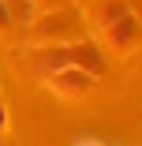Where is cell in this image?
I'll return each mask as SVG.
<instances>
[{"instance_id":"1","label":"cell","mask_w":142,"mask_h":146,"mask_svg":"<svg viewBox=\"0 0 142 146\" xmlns=\"http://www.w3.org/2000/svg\"><path fill=\"white\" fill-rule=\"evenodd\" d=\"M94 23L105 34V41L112 45V52H120V56H127L142 41V19L124 4V0H101L94 8Z\"/></svg>"},{"instance_id":"6","label":"cell","mask_w":142,"mask_h":146,"mask_svg":"<svg viewBox=\"0 0 142 146\" xmlns=\"http://www.w3.org/2000/svg\"><path fill=\"white\" fill-rule=\"evenodd\" d=\"M34 4H45V8H49V4H60V0H34Z\"/></svg>"},{"instance_id":"2","label":"cell","mask_w":142,"mask_h":146,"mask_svg":"<svg viewBox=\"0 0 142 146\" xmlns=\"http://www.w3.org/2000/svg\"><path fill=\"white\" fill-rule=\"evenodd\" d=\"M34 41H52V45H71V41H82V26L71 11H49L41 19H34Z\"/></svg>"},{"instance_id":"5","label":"cell","mask_w":142,"mask_h":146,"mask_svg":"<svg viewBox=\"0 0 142 146\" xmlns=\"http://www.w3.org/2000/svg\"><path fill=\"white\" fill-rule=\"evenodd\" d=\"M75 146H101V142H90V139H82V142H75Z\"/></svg>"},{"instance_id":"3","label":"cell","mask_w":142,"mask_h":146,"mask_svg":"<svg viewBox=\"0 0 142 146\" xmlns=\"http://www.w3.org/2000/svg\"><path fill=\"white\" fill-rule=\"evenodd\" d=\"M94 82H97V75L94 71H86V68H60V71H52L49 75V90L52 94H60V98H67V101H79V98H86L90 90H94Z\"/></svg>"},{"instance_id":"4","label":"cell","mask_w":142,"mask_h":146,"mask_svg":"<svg viewBox=\"0 0 142 146\" xmlns=\"http://www.w3.org/2000/svg\"><path fill=\"white\" fill-rule=\"evenodd\" d=\"M15 26V19H11V8H8V0H0V34H8Z\"/></svg>"},{"instance_id":"7","label":"cell","mask_w":142,"mask_h":146,"mask_svg":"<svg viewBox=\"0 0 142 146\" xmlns=\"http://www.w3.org/2000/svg\"><path fill=\"white\" fill-rule=\"evenodd\" d=\"M0 146H4V142H0Z\"/></svg>"}]
</instances>
